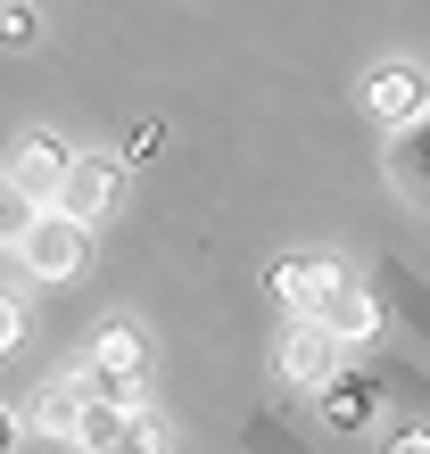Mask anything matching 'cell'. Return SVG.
I'll return each instance as SVG.
<instances>
[{
    "instance_id": "obj_3",
    "label": "cell",
    "mask_w": 430,
    "mask_h": 454,
    "mask_svg": "<svg viewBox=\"0 0 430 454\" xmlns=\"http://www.w3.org/2000/svg\"><path fill=\"white\" fill-rule=\"evenodd\" d=\"M265 289H274L282 314H331V298L347 289V273L331 256H282L274 273H265Z\"/></svg>"
},
{
    "instance_id": "obj_8",
    "label": "cell",
    "mask_w": 430,
    "mask_h": 454,
    "mask_svg": "<svg viewBox=\"0 0 430 454\" xmlns=\"http://www.w3.org/2000/svg\"><path fill=\"white\" fill-rule=\"evenodd\" d=\"M84 405H92V388H84V380H59V388H50L42 405H34V430L75 446V438H84Z\"/></svg>"
},
{
    "instance_id": "obj_12",
    "label": "cell",
    "mask_w": 430,
    "mask_h": 454,
    "mask_svg": "<svg viewBox=\"0 0 430 454\" xmlns=\"http://www.w3.org/2000/svg\"><path fill=\"white\" fill-rule=\"evenodd\" d=\"M0 42H9V50H34V42H42L34 0H0Z\"/></svg>"
},
{
    "instance_id": "obj_4",
    "label": "cell",
    "mask_w": 430,
    "mask_h": 454,
    "mask_svg": "<svg viewBox=\"0 0 430 454\" xmlns=\"http://www.w3.org/2000/svg\"><path fill=\"white\" fill-rule=\"evenodd\" d=\"M141 372H149V339L132 331V323H108V331L92 339L84 388H100V396H132V388H141Z\"/></svg>"
},
{
    "instance_id": "obj_11",
    "label": "cell",
    "mask_w": 430,
    "mask_h": 454,
    "mask_svg": "<svg viewBox=\"0 0 430 454\" xmlns=\"http://www.w3.org/2000/svg\"><path fill=\"white\" fill-rule=\"evenodd\" d=\"M84 454H166V430H157V413H132L108 446H84Z\"/></svg>"
},
{
    "instance_id": "obj_6",
    "label": "cell",
    "mask_w": 430,
    "mask_h": 454,
    "mask_svg": "<svg viewBox=\"0 0 430 454\" xmlns=\"http://www.w3.org/2000/svg\"><path fill=\"white\" fill-rule=\"evenodd\" d=\"M422 108H430L422 67H372V74H364V116H372V124H414Z\"/></svg>"
},
{
    "instance_id": "obj_9",
    "label": "cell",
    "mask_w": 430,
    "mask_h": 454,
    "mask_svg": "<svg viewBox=\"0 0 430 454\" xmlns=\"http://www.w3.org/2000/svg\"><path fill=\"white\" fill-rule=\"evenodd\" d=\"M322 323L339 331V347H364L372 331H381V306H372L364 289H339V298H331V314H322Z\"/></svg>"
},
{
    "instance_id": "obj_10",
    "label": "cell",
    "mask_w": 430,
    "mask_h": 454,
    "mask_svg": "<svg viewBox=\"0 0 430 454\" xmlns=\"http://www.w3.org/2000/svg\"><path fill=\"white\" fill-rule=\"evenodd\" d=\"M322 396V421H331V430H364V421H372V388L356 380V388H347V380H331V388H315Z\"/></svg>"
},
{
    "instance_id": "obj_5",
    "label": "cell",
    "mask_w": 430,
    "mask_h": 454,
    "mask_svg": "<svg viewBox=\"0 0 430 454\" xmlns=\"http://www.w3.org/2000/svg\"><path fill=\"white\" fill-rule=\"evenodd\" d=\"M67 174H75V149L59 141V132H25V141L9 149V191L17 199H59Z\"/></svg>"
},
{
    "instance_id": "obj_1",
    "label": "cell",
    "mask_w": 430,
    "mask_h": 454,
    "mask_svg": "<svg viewBox=\"0 0 430 454\" xmlns=\"http://www.w3.org/2000/svg\"><path fill=\"white\" fill-rule=\"evenodd\" d=\"M9 248L25 256V273H34V281H75V273H84V256H92V223H75L67 207H50L42 223H25V239H9Z\"/></svg>"
},
{
    "instance_id": "obj_7",
    "label": "cell",
    "mask_w": 430,
    "mask_h": 454,
    "mask_svg": "<svg viewBox=\"0 0 430 454\" xmlns=\"http://www.w3.org/2000/svg\"><path fill=\"white\" fill-rule=\"evenodd\" d=\"M116 166H108V157H75V174L59 182V199H50V207H67V215L75 223H100L108 215V207H116Z\"/></svg>"
},
{
    "instance_id": "obj_14",
    "label": "cell",
    "mask_w": 430,
    "mask_h": 454,
    "mask_svg": "<svg viewBox=\"0 0 430 454\" xmlns=\"http://www.w3.org/2000/svg\"><path fill=\"white\" fill-rule=\"evenodd\" d=\"M389 454H430V430H397V438H389Z\"/></svg>"
},
{
    "instance_id": "obj_2",
    "label": "cell",
    "mask_w": 430,
    "mask_h": 454,
    "mask_svg": "<svg viewBox=\"0 0 430 454\" xmlns=\"http://www.w3.org/2000/svg\"><path fill=\"white\" fill-rule=\"evenodd\" d=\"M274 372L290 388H331L339 380V331L322 323V314H290V331L274 347Z\"/></svg>"
},
{
    "instance_id": "obj_13",
    "label": "cell",
    "mask_w": 430,
    "mask_h": 454,
    "mask_svg": "<svg viewBox=\"0 0 430 454\" xmlns=\"http://www.w3.org/2000/svg\"><path fill=\"white\" fill-rule=\"evenodd\" d=\"M17 339H25V298L9 289V298H0V347H17Z\"/></svg>"
}]
</instances>
